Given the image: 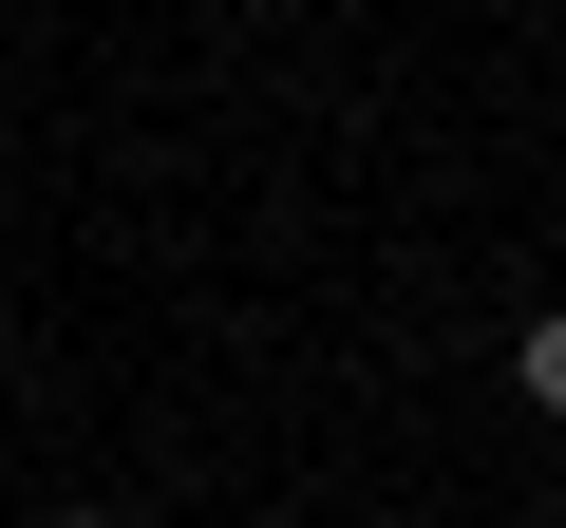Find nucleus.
Wrapping results in <instances>:
<instances>
[{
  "instance_id": "f257e3e1",
  "label": "nucleus",
  "mask_w": 566,
  "mask_h": 528,
  "mask_svg": "<svg viewBox=\"0 0 566 528\" xmlns=\"http://www.w3.org/2000/svg\"><path fill=\"white\" fill-rule=\"evenodd\" d=\"M510 397H528V415H566V303H547V321L510 340Z\"/></svg>"
},
{
  "instance_id": "f03ea898",
  "label": "nucleus",
  "mask_w": 566,
  "mask_h": 528,
  "mask_svg": "<svg viewBox=\"0 0 566 528\" xmlns=\"http://www.w3.org/2000/svg\"><path fill=\"white\" fill-rule=\"evenodd\" d=\"M57 528H133V509H57Z\"/></svg>"
}]
</instances>
